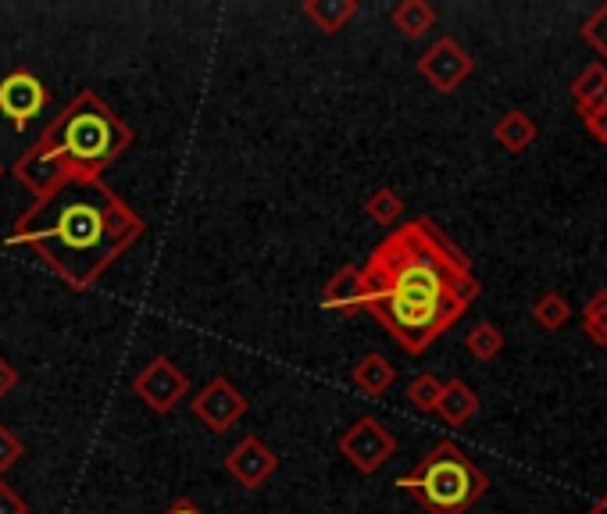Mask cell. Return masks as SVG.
<instances>
[{"label": "cell", "mask_w": 607, "mask_h": 514, "mask_svg": "<svg viewBox=\"0 0 607 514\" xmlns=\"http://www.w3.org/2000/svg\"><path fill=\"white\" fill-rule=\"evenodd\" d=\"M361 290V311H369L407 354H425L479 297V279L444 229L429 218H412L369 254Z\"/></svg>", "instance_id": "cell-1"}, {"label": "cell", "mask_w": 607, "mask_h": 514, "mask_svg": "<svg viewBox=\"0 0 607 514\" xmlns=\"http://www.w3.org/2000/svg\"><path fill=\"white\" fill-rule=\"evenodd\" d=\"M143 229V218L111 186L68 183L29 204L4 244L29 247L72 293H86L129 254Z\"/></svg>", "instance_id": "cell-2"}, {"label": "cell", "mask_w": 607, "mask_h": 514, "mask_svg": "<svg viewBox=\"0 0 607 514\" xmlns=\"http://www.w3.org/2000/svg\"><path fill=\"white\" fill-rule=\"evenodd\" d=\"M132 126L94 89H79L61 108L33 147H25L11 175L36 196H47L68 183H100L115 161L129 154Z\"/></svg>", "instance_id": "cell-3"}, {"label": "cell", "mask_w": 607, "mask_h": 514, "mask_svg": "<svg viewBox=\"0 0 607 514\" xmlns=\"http://www.w3.org/2000/svg\"><path fill=\"white\" fill-rule=\"evenodd\" d=\"M397 486L412 493L429 514H468L490 482L458 443L444 440L425 453L412 472L401 475Z\"/></svg>", "instance_id": "cell-4"}, {"label": "cell", "mask_w": 607, "mask_h": 514, "mask_svg": "<svg viewBox=\"0 0 607 514\" xmlns=\"http://www.w3.org/2000/svg\"><path fill=\"white\" fill-rule=\"evenodd\" d=\"M337 447L361 475L379 472V468H383L393 453H397V440H393V432L372 415H361L358 421H351V426L340 432Z\"/></svg>", "instance_id": "cell-5"}, {"label": "cell", "mask_w": 607, "mask_h": 514, "mask_svg": "<svg viewBox=\"0 0 607 514\" xmlns=\"http://www.w3.org/2000/svg\"><path fill=\"white\" fill-rule=\"evenodd\" d=\"M132 393H136V400H143V407H150L155 415H169L175 411L179 400H187L190 379L172 357L158 354L155 361H147V365L132 375Z\"/></svg>", "instance_id": "cell-6"}, {"label": "cell", "mask_w": 607, "mask_h": 514, "mask_svg": "<svg viewBox=\"0 0 607 514\" xmlns=\"http://www.w3.org/2000/svg\"><path fill=\"white\" fill-rule=\"evenodd\" d=\"M190 411L196 421H204V429L222 436L247 415V397H243L225 375H215V379H207L201 389H196V397L190 400Z\"/></svg>", "instance_id": "cell-7"}, {"label": "cell", "mask_w": 607, "mask_h": 514, "mask_svg": "<svg viewBox=\"0 0 607 514\" xmlns=\"http://www.w3.org/2000/svg\"><path fill=\"white\" fill-rule=\"evenodd\" d=\"M47 100L51 94L36 72L14 68L0 79V118H8L14 129H25L36 115H43Z\"/></svg>", "instance_id": "cell-8"}, {"label": "cell", "mask_w": 607, "mask_h": 514, "mask_svg": "<svg viewBox=\"0 0 607 514\" xmlns=\"http://www.w3.org/2000/svg\"><path fill=\"white\" fill-rule=\"evenodd\" d=\"M418 72L433 89H439V94H454V89L472 75V54H468L454 36H444L418 57Z\"/></svg>", "instance_id": "cell-9"}, {"label": "cell", "mask_w": 607, "mask_h": 514, "mask_svg": "<svg viewBox=\"0 0 607 514\" xmlns=\"http://www.w3.org/2000/svg\"><path fill=\"white\" fill-rule=\"evenodd\" d=\"M225 472H230L243 490H262L265 482L279 472V453L265 440H257V436H243V440L225 453Z\"/></svg>", "instance_id": "cell-10"}, {"label": "cell", "mask_w": 607, "mask_h": 514, "mask_svg": "<svg viewBox=\"0 0 607 514\" xmlns=\"http://www.w3.org/2000/svg\"><path fill=\"white\" fill-rule=\"evenodd\" d=\"M322 308L337 314H358L364 308V290H361V268L347 265L326 282L322 290Z\"/></svg>", "instance_id": "cell-11"}, {"label": "cell", "mask_w": 607, "mask_h": 514, "mask_svg": "<svg viewBox=\"0 0 607 514\" xmlns=\"http://www.w3.org/2000/svg\"><path fill=\"white\" fill-rule=\"evenodd\" d=\"M303 19H311L326 36H337L340 29L354 22V14L361 11L358 0H303Z\"/></svg>", "instance_id": "cell-12"}, {"label": "cell", "mask_w": 607, "mask_h": 514, "mask_svg": "<svg viewBox=\"0 0 607 514\" xmlns=\"http://www.w3.org/2000/svg\"><path fill=\"white\" fill-rule=\"evenodd\" d=\"M351 383L364 393V397H383V393H390V386L397 383V368H393L383 354L372 351L354 365Z\"/></svg>", "instance_id": "cell-13"}, {"label": "cell", "mask_w": 607, "mask_h": 514, "mask_svg": "<svg viewBox=\"0 0 607 514\" xmlns=\"http://www.w3.org/2000/svg\"><path fill=\"white\" fill-rule=\"evenodd\" d=\"M476 411H479V397L461 379L444 383V393H439V404H436V415L444 418L447 426H465V421L472 418Z\"/></svg>", "instance_id": "cell-14"}, {"label": "cell", "mask_w": 607, "mask_h": 514, "mask_svg": "<svg viewBox=\"0 0 607 514\" xmlns=\"http://www.w3.org/2000/svg\"><path fill=\"white\" fill-rule=\"evenodd\" d=\"M390 22L401 36L418 40L436 25V11L425 4V0H401V4L390 11Z\"/></svg>", "instance_id": "cell-15"}, {"label": "cell", "mask_w": 607, "mask_h": 514, "mask_svg": "<svg viewBox=\"0 0 607 514\" xmlns=\"http://www.w3.org/2000/svg\"><path fill=\"white\" fill-rule=\"evenodd\" d=\"M493 136H497V143L511 150V154H522V150L536 140V122L529 118L525 111H508L500 122L493 126Z\"/></svg>", "instance_id": "cell-16"}, {"label": "cell", "mask_w": 607, "mask_h": 514, "mask_svg": "<svg viewBox=\"0 0 607 514\" xmlns=\"http://www.w3.org/2000/svg\"><path fill=\"white\" fill-rule=\"evenodd\" d=\"M572 94H575V100H579L583 118L594 115V111H604V104H607V68L589 65L579 79H575Z\"/></svg>", "instance_id": "cell-17"}, {"label": "cell", "mask_w": 607, "mask_h": 514, "mask_svg": "<svg viewBox=\"0 0 607 514\" xmlns=\"http://www.w3.org/2000/svg\"><path fill=\"white\" fill-rule=\"evenodd\" d=\"M364 211H369V218L379 222V225H397L401 215H404V201L390 186L375 190L369 201H364Z\"/></svg>", "instance_id": "cell-18"}, {"label": "cell", "mask_w": 607, "mask_h": 514, "mask_svg": "<svg viewBox=\"0 0 607 514\" xmlns=\"http://www.w3.org/2000/svg\"><path fill=\"white\" fill-rule=\"evenodd\" d=\"M468 351H472V357L479 361H493L500 351H504V336H500V329L490 325V322H479L472 332H468Z\"/></svg>", "instance_id": "cell-19"}, {"label": "cell", "mask_w": 607, "mask_h": 514, "mask_svg": "<svg viewBox=\"0 0 607 514\" xmlns=\"http://www.w3.org/2000/svg\"><path fill=\"white\" fill-rule=\"evenodd\" d=\"M439 393H444V383H439L433 372H425V375H418V379H412V386H407V400H412V407H418V411L433 415L436 404H439Z\"/></svg>", "instance_id": "cell-20"}, {"label": "cell", "mask_w": 607, "mask_h": 514, "mask_svg": "<svg viewBox=\"0 0 607 514\" xmlns=\"http://www.w3.org/2000/svg\"><path fill=\"white\" fill-rule=\"evenodd\" d=\"M583 325H586V336L607 346V290L597 293L594 300L586 304V314H583Z\"/></svg>", "instance_id": "cell-21"}, {"label": "cell", "mask_w": 607, "mask_h": 514, "mask_svg": "<svg viewBox=\"0 0 607 514\" xmlns=\"http://www.w3.org/2000/svg\"><path fill=\"white\" fill-rule=\"evenodd\" d=\"M533 314H536V322H540L543 329H561V325L568 322V304H565V297L546 293V297L536 300Z\"/></svg>", "instance_id": "cell-22"}, {"label": "cell", "mask_w": 607, "mask_h": 514, "mask_svg": "<svg viewBox=\"0 0 607 514\" xmlns=\"http://www.w3.org/2000/svg\"><path fill=\"white\" fill-rule=\"evenodd\" d=\"M22 453H25V443L8 426H0V475H8L11 468L22 461Z\"/></svg>", "instance_id": "cell-23"}, {"label": "cell", "mask_w": 607, "mask_h": 514, "mask_svg": "<svg viewBox=\"0 0 607 514\" xmlns=\"http://www.w3.org/2000/svg\"><path fill=\"white\" fill-rule=\"evenodd\" d=\"M583 36L594 43V47L607 57V4L594 14V19L586 22V29H583Z\"/></svg>", "instance_id": "cell-24"}, {"label": "cell", "mask_w": 607, "mask_h": 514, "mask_svg": "<svg viewBox=\"0 0 607 514\" xmlns=\"http://www.w3.org/2000/svg\"><path fill=\"white\" fill-rule=\"evenodd\" d=\"M0 514H29V504L22 501V493L8 486L4 479H0Z\"/></svg>", "instance_id": "cell-25"}, {"label": "cell", "mask_w": 607, "mask_h": 514, "mask_svg": "<svg viewBox=\"0 0 607 514\" xmlns=\"http://www.w3.org/2000/svg\"><path fill=\"white\" fill-rule=\"evenodd\" d=\"M14 389H19V372H14L8 357H0V400L11 397Z\"/></svg>", "instance_id": "cell-26"}, {"label": "cell", "mask_w": 607, "mask_h": 514, "mask_svg": "<svg viewBox=\"0 0 607 514\" xmlns=\"http://www.w3.org/2000/svg\"><path fill=\"white\" fill-rule=\"evenodd\" d=\"M586 126H589V132L597 136V140H604V143H607V111H594V115H586Z\"/></svg>", "instance_id": "cell-27"}, {"label": "cell", "mask_w": 607, "mask_h": 514, "mask_svg": "<svg viewBox=\"0 0 607 514\" xmlns=\"http://www.w3.org/2000/svg\"><path fill=\"white\" fill-rule=\"evenodd\" d=\"M164 514H204L201 507H196L193 501H190V496H179V501L169 507V511H164Z\"/></svg>", "instance_id": "cell-28"}, {"label": "cell", "mask_w": 607, "mask_h": 514, "mask_svg": "<svg viewBox=\"0 0 607 514\" xmlns=\"http://www.w3.org/2000/svg\"><path fill=\"white\" fill-rule=\"evenodd\" d=\"M589 514H607V496H604V501H597V504H594V511H589Z\"/></svg>", "instance_id": "cell-29"}, {"label": "cell", "mask_w": 607, "mask_h": 514, "mask_svg": "<svg viewBox=\"0 0 607 514\" xmlns=\"http://www.w3.org/2000/svg\"><path fill=\"white\" fill-rule=\"evenodd\" d=\"M0 175H4V164H0Z\"/></svg>", "instance_id": "cell-30"}, {"label": "cell", "mask_w": 607, "mask_h": 514, "mask_svg": "<svg viewBox=\"0 0 607 514\" xmlns=\"http://www.w3.org/2000/svg\"><path fill=\"white\" fill-rule=\"evenodd\" d=\"M604 111H607V104H604Z\"/></svg>", "instance_id": "cell-31"}]
</instances>
